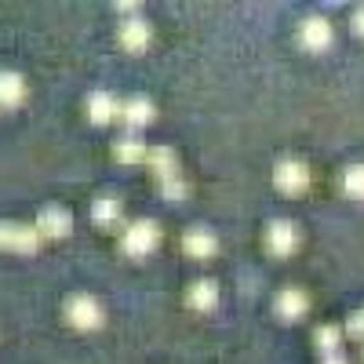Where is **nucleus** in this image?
Listing matches in <instances>:
<instances>
[{
    "label": "nucleus",
    "mask_w": 364,
    "mask_h": 364,
    "mask_svg": "<svg viewBox=\"0 0 364 364\" xmlns=\"http://www.w3.org/2000/svg\"><path fill=\"white\" fill-rule=\"evenodd\" d=\"M161 245V226L154 219H135L124 226V233H120V248H124V255L132 259H146L154 255Z\"/></svg>",
    "instance_id": "1"
},
{
    "label": "nucleus",
    "mask_w": 364,
    "mask_h": 364,
    "mask_svg": "<svg viewBox=\"0 0 364 364\" xmlns=\"http://www.w3.org/2000/svg\"><path fill=\"white\" fill-rule=\"evenodd\" d=\"M41 233L37 226H22V223H0V252H15V255H37L41 252Z\"/></svg>",
    "instance_id": "2"
},
{
    "label": "nucleus",
    "mask_w": 364,
    "mask_h": 364,
    "mask_svg": "<svg viewBox=\"0 0 364 364\" xmlns=\"http://www.w3.org/2000/svg\"><path fill=\"white\" fill-rule=\"evenodd\" d=\"M66 321H70L77 331H95V328H102L106 314H102V306H99L95 295H73V299L66 302Z\"/></svg>",
    "instance_id": "3"
},
{
    "label": "nucleus",
    "mask_w": 364,
    "mask_h": 364,
    "mask_svg": "<svg viewBox=\"0 0 364 364\" xmlns=\"http://www.w3.org/2000/svg\"><path fill=\"white\" fill-rule=\"evenodd\" d=\"M310 168L302 164V161H281L277 168H273V186H277L281 193L288 197H299V193H306L310 190Z\"/></svg>",
    "instance_id": "4"
},
{
    "label": "nucleus",
    "mask_w": 364,
    "mask_h": 364,
    "mask_svg": "<svg viewBox=\"0 0 364 364\" xmlns=\"http://www.w3.org/2000/svg\"><path fill=\"white\" fill-rule=\"evenodd\" d=\"M331 41H336V29H331L328 18L310 15V18H302V22H299V44L306 48V51H328Z\"/></svg>",
    "instance_id": "5"
},
{
    "label": "nucleus",
    "mask_w": 364,
    "mask_h": 364,
    "mask_svg": "<svg viewBox=\"0 0 364 364\" xmlns=\"http://www.w3.org/2000/svg\"><path fill=\"white\" fill-rule=\"evenodd\" d=\"M266 248H269V255L288 259L299 248V226L288 223V219H273L269 230H266Z\"/></svg>",
    "instance_id": "6"
},
{
    "label": "nucleus",
    "mask_w": 364,
    "mask_h": 364,
    "mask_svg": "<svg viewBox=\"0 0 364 364\" xmlns=\"http://www.w3.org/2000/svg\"><path fill=\"white\" fill-rule=\"evenodd\" d=\"M37 233L44 237V240H58V237H70L73 233V215L66 208H58V204H48L41 215H37Z\"/></svg>",
    "instance_id": "7"
},
{
    "label": "nucleus",
    "mask_w": 364,
    "mask_h": 364,
    "mask_svg": "<svg viewBox=\"0 0 364 364\" xmlns=\"http://www.w3.org/2000/svg\"><path fill=\"white\" fill-rule=\"evenodd\" d=\"M117 41H120L124 51H146L149 41H154V33H149V22L142 15H128L117 26Z\"/></svg>",
    "instance_id": "8"
},
{
    "label": "nucleus",
    "mask_w": 364,
    "mask_h": 364,
    "mask_svg": "<svg viewBox=\"0 0 364 364\" xmlns=\"http://www.w3.org/2000/svg\"><path fill=\"white\" fill-rule=\"evenodd\" d=\"M273 314H277L281 321H302L310 314V295L302 291V288H284L277 299H273Z\"/></svg>",
    "instance_id": "9"
},
{
    "label": "nucleus",
    "mask_w": 364,
    "mask_h": 364,
    "mask_svg": "<svg viewBox=\"0 0 364 364\" xmlns=\"http://www.w3.org/2000/svg\"><path fill=\"white\" fill-rule=\"evenodd\" d=\"M154 102H149L146 95H132V99H124L120 102V120H124V128H128V135H135L139 128H146V124H154Z\"/></svg>",
    "instance_id": "10"
},
{
    "label": "nucleus",
    "mask_w": 364,
    "mask_h": 364,
    "mask_svg": "<svg viewBox=\"0 0 364 364\" xmlns=\"http://www.w3.org/2000/svg\"><path fill=\"white\" fill-rule=\"evenodd\" d=\"M84 113L91 124H109V120L120 117V102L117 95H109V91H91V95L84 99Z\"/></svg>",
    "instance_id": "11"
},
{
    "label": "nucleus",
    "mask_w": 364,
    "mask_h": 364,
    "mask_svg": "<svg viewBox=\"0 0 364 364\" xmlns=\"http://www.w3.org/2000/svg\"><path fill=\"white\" fill-rule=\"evenodd\" d=\"M182 252H186L190 259H211L219 252V237L211 230H204V226H193V230H186V237H182Z\"/></svg>",
    "instance_id": "12"
},
{
    "label": "nucleus",
    "mask_w": 364,
    "mask_h": 364,
    "mask_svg": "<svg viewBox=\"0 0 364 364\" xmlns=\"http://www.w3.org/2000/svg\"><path fill=\"white\" fill-rule=\"evenodd\" d=\"M186 302H190V310H197V314H211L219 306V284L215 281H193L190 291H186Z\"/></svg>",
    "instance_id": "13"
},
{
    "label": "nucleus",
    "mask_w": 364,
    "mask_h": 364,
    "mask_svg": "<svg viewBox=\"0 0 364 364\" xmlns=\"http://www.w3.org/2000/svg\"><path fill=\"white\" fill-rule=\"evenodd\" d=\"M146 168L154 171L157 178L178 175V157H175V149H168V146H149V149H146Z\"/></svg>",
    "instance_id": "14"
},
{
    "label": "nucleus",
    "mask_w": 364,
    "mask_h": 364,
    "mask_svg": "<svg viewBox=\"0 0 364 364\" xmlns=\"http://www.w3.org/2000/svg\"><path fill=\"white\" fill-rule=\"evenodd\" d=\"M26 99V80L15 70H0V109H15Z\"/></svg>",
    "instance_id": "15"
},
{
    "label": "nucleus",
    "mask_w": 364,
    "mask_h": 364,
    "mask_svg": "<svg viewBox=\"0 0 364 364\" xmlns=\"http://www.w3.org/2000/svg\"><path fill=\"white\" fill-rule=\"evenodd\" d=\"M120 219H124V204H120L117 197H99L95 204H91V223H95V226L113 230Z\"/></svg>",
    "instance_id": "16"
},
{
    "label": "nucleus",
    "mask_w": 364,
    "mask_h": 364,
    "mask_svg": "<svg viewBox=\"0 0 364 364\" xmlns=\"http://www.w3.org/2000/svg\"><path fill=\"white\" fill-rule=\"evenodd\" d=\"M146 142L139 139V135H124V139H117L113 142V157L120 161V164H146Z\"/></svg>",
    "instance_id": "17"
},
{
    "label": "nucleus",
    "mask_w": 364,
    "mask_h": 364,
    "mask_svg": "<svg viewBox=\"0 0 364 364\" xmlns=\"http://www.w3.org/2000/svg\"><path fill=\"white\" fill-rule=\"evenodd\" d=\"M314 343H317L321 357L343 353V328H339V324H321V328L314 331Z\"/></svg>",
    "instance_id": "18"
},
{
    "label": "nucleus",
    "mask_w": 364,
    "mask_h": 364,
    "mask_svg": "<svg viewBox=\"0 0 364 364\" xmlns=\"http://www.w3.org/2000/svg\"><path fill=\"white\" fill-rule=\"evenodd\" d=\"M157 190L164 200H186L190 197V182L182 175H171V178H157Z\"/></svg>",
    "instance_id": "19"
},
{
    "label": "nucleus",
    "mask_w": 364,
    "mask_h": 364,
    "mask_svg": "<svg viewBox=\"0 0 364 364\" xmlns=\"http://www.w3.org/2000/svg\"><path fill=\"white\" fill-rule=\"evenodd\" d=\"M343 193L353 200H364V164H353L343 171Z\"/></svg>",
    "instance_id": "20"
},
{
    "label": "nucleus",
    "mask_w": 364,
    "mask_h": 364,
    "mask_svg": "<svg viewBox=\"0 0 364 364\" xmlns=\"http://www.w3.org/2000/svg\"><path fill=\"white\" fill-rule=\"evenodd\" d=\"M343 336H350V339L364 343V310H353V314L346 317V328H343Z\"/></svg>",
    "instance_id": "21"
},
{
    "label": "nucleus",
    "mask_w": 364,
    "mask_h": 364,
    "mask_svg": "<svg viewBox=\"0 0 364 364\" xmlns=\"http://www.w3.org/2000/svg\"><path fill=\"white\" fill-rule=\"evenodd\" d=\"M350 29H353L357 37H364V8H357V11L350 15Z\"/></svg>",
    "instance_id": "22"
},
{
    "label": "nucleus",
    "mask_w": 364,
    "mask_h": 364,
    "mask_svg": "<svg viewBox=\"0 0 364 364\" xmlns=\"http://www.w3.org/2000/svg\"><path fill=\"white\" fill-rule=\"evenodd\" d=\"M321 364H350L343 353H331V357H321Z\"/></svg>",
    "instance_id": "23"
}]
</instances>
